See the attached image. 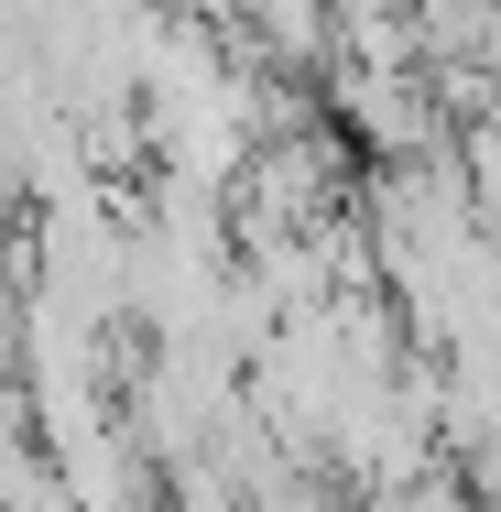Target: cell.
I'll list each match as a JSON object with an SVG mask.
<instances>
[]
</instances>
